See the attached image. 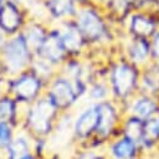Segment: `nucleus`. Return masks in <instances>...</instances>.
I'll return each instance as SVG.
<instances>
[{
	"label": "nucleus",
	"mask_w": 159,
	"mask_h": 159,
	"mask_svg": "<svg viewBox=\"0 0 159 159\" xmlns=\"http://www.w3.org/2000/svg\"><path fill=\"white\" fill-rule=\"evenodd\" d=\"M2 58L10 72H20L30 61V46L26 37L24 35H16L9 40L4 45Z\"/></svg>",
	"instance_id": "f257e3e1"
},
{
	"label": "nucleus",
	"mask_w": 159,
	"mask_h": 159,
	"mask_svg": "<svg viewBox=\"0 0 159 159\" xmlns=\"http://www.w3.org/2000/svg\"><path fill=\"white\" fill-rule=\"evenodd\" d=\"M56 109L57 107L48 97L36 101L27 113V123L30 128L37 134H47L51 129Z\"/></svg>",
	"instance_id": "f03ea898"
},
{
	"label": "nucleus",
	"mask_w": 159,
	"mask_h": 159,
	"mask_svg": "<svg viewBox=\"0 0 159 159\" xmlns=\"http://www.w3.org/2000/svg\"><path fill=\"white\" fill-rule=\"evenodd\" d=\"M76 24L87 41H98L107 34L102 16L93 7L80 9L76 14Z\"/></svg>",
	"instance_id": "7ed1b4c3"
},
{
	"label": "nucleus",
	"mask_w": 159,
	"mask_h": 159,
	"mask_svg": "<svg viewBox=\"0 0 159 159\" xmlns=\"http://www.w3.org/2000/svg\"><path fill=\"white\" fill-rule=\"evenodd\" d=\"M159 29L158 12L147 10H134L128 15V30L132 36L150 39Z\"/></svg>",
	"instance_id": "20e7f679"
},
{
	"label": "nucleus",
	"mask_w": 159,
	"mask_h": 159,
	"mask_svg": "<svg viewBox=\"0 0 159 159\" xmlns=\"http://www.w3.org/2000/svg\"><path fill=\"white\" fill-rule=\"evenodd\" d=\"M130 62L116 65L111 73V84L114 93L119 97H127L138 82V71Z\"/></svg>",
	"instance_id": "39448f33"
},
{
	"label": "nucleus",
	"mask_w": 159,
	"mask_h": 159,
	"mask_svg": "<svg viewBox=\"0 0 159 159\" xmlns=\"http://www.w3.org/2000/svg\"><path fill=\"white\" fill-rule=\"evenodd\" d=\"M47 97L57 108H67L76 101L78 93L75 88V84L67 78H57L51 84Z\"/></svg>",
	"instance_id": "423d86ee"
},
{
	"label": "nucleus",
	"mask_w": 159,
	"mask_h": 159,
	"mask_svg": "<svg viewBox=\"0 0 159 159\" xmlns=\"http://www.w3.org/2000/svg\"><path fill=\"white\" fill-rule=\"evenodd\" d=\"M41 81L34 73H24L12 83V91L21 101L30 102L40 92Z\"/></svg>",
	"instance_id": "0eeeda50"
},
{
	"label": "nucleus",
	"mask_w": 159,
	"mask_h": 159,
	"mask_svg": "<svg viewBox=\"0 0 159 159\" xmlns=\"http://www.w3.org/2000/svg\"><path fill=\"white\" fill-rule=\"evenodd\" d=\"M37 52H40L41 57L50 63L60 62L66 52L61 40V34L57 31L48 34V36H46L42 45L37 48Z\"/></svg>",
	"instance_id": "6e6552de"
},
{
	"label": "nucleus",
	"mask_w": 159,
	"mask_h": 159,
	"mask_svg": "<svg viewBox=\"0 0 159 159\" xmlns=\"http://www.w3.org/2000/svg\"><path fill=\"white\" fill-rule=\"evenodd\" d=\"M127 53L129 62L140 66L145 65L149 62L152 57V47H150V39H144V37H135L130 40L127 47Z\"/></svg>",
	"instance_id": "1a4fd4ad"
},
{
	"label": "nucleus",
	"mask_w": 159,
	"mask_h": 159,
	"mask_svg": "<svg viewBox=\"0 0 159 159\" xmlns=\"http://www.w3.org/2000/svg\"><path fill=\"white\" fill-rule=\"evenodd\" d=\"M21 24V14L11 2L6 1L0 7V29L7 34L15 32Z\"/></svg>",
	"instance_id": "9d476101"
},
{
	"label": "nucleus",
	"mask_w": 159,
	"mask_h": 159,
	"mask_svg": "<svg viewBox=\"0 0 159 159\" xmlns=\"http://www.w3.org/2000/svg\"><path fill=\"white\" fill-rule=\"evenodd\" d=\"M98 123V111L97 106L93 104L86 108L75 123V132L80 137H87L93 130H96Z\"/></svg>",
	"instance_id": "9b49d317"
},
{
	"label": "nucleus",
	"mask_w": 159,
	"mask_h": 159,
	"mask_svg": "<svg viewBox=\"0 0 159 159\" xmlns=\"http://www.w3.org/2000/svg\"><path fill=\"white\" fill-rule=\"evenodd\" d=\"M61 40L66 52H78L81 50L84 37L76 21L65 24V27L61 32Z\"/></svg>",
	"instance_id": "f8f14e48"
},
{
	"label": "nucleus",
	"mask_w": 159,
	"mask_h": 159,
	"mask_svg": "<svg viewBox=\"0 0 159 159\" xmlns=\"http://www.w3.org/2000/svg\"><path fill=\"white\" fill-rule=\"evenodd\" d=\"M96 106L98 111V123L96 132L101 135H107L112 130L116 123V118H117L116 109L108 102H99Z\"/></svg>",
	"instance_id": "ddd939ff"
},
{
	"label": "nucleus",
	"mask_w": 159,
	"mask_h": 159,
	"mask_svg": "<svg viewBox=\"0 0 159 159\" xmlns=\"http://www.w3.org/2000/svg\"><path fill=\"white\" fill-rule=\"evenodd\" d=\"M76 2L77 0H48V10L56 17L76 15Z\"/></svg>",
	"instance_id": "4468645a"
},
{
	"label": "nucleus",
	"mask_w": 159,
	"mask_h": 159,
	"mask_svg": "<svg viewBox=\"0 0 159 159\" xmlns=\"http://www.w3.org/2000/svg\"><path fill=\"white\" fill-rule=\"evenodd\" d=\"M155 111H157V104L149 97H140L133 104V112L135 117L140 119H149Z\"/></svg>",
	"instance_id": "2eb2a0df"
},
{
	"label": "nucleus",
	"mask_w": 159,
	"mask_h": 159,
	"mask_svg": "<svg viewBox=\"0 0 159 159\" xmlns=\"http://www.w3.org/2000/svg\"><path fill=\"white\" fill-rule=\"evenodd\" d=\"M135 152V142L129 138H123L116 142L112 147V154L116 159H129Z\"/></svg>",
	"instance_id": "dca6fc26"
},
{
	"label": "nucleus",
	"mask_w": 159,
	"mask_h": 159,
	"mask_svg": "<svg viewBox=\"0 0 159 159\" xmlns=\"http://www.w3.org/2000/svg\"><path fill=\"white\" fill-rule=\"evenodd\" d=\"M144 133V123L140 118L135 117L127 122L125 124V137L132 139L133 142H142Z\"/></svg>",
	"instance_id": "f3484780"
},
{
	"label": "nucleus",
	"mask_w": 159,
	"mask_h": 159,
	"mask_svg": "<svg viewBox=\"0 0 159 159\" xmlns=\"http://www.w3.org/2000/svg\"><path fill=\"white\" fill-rule=\"evenodd\" d=\"M29 153V143L24 137L12 140L7 147V159H19Z\"/></svg>",
	"instance_id": "a211bd4d"
},
{
	"label": "nucleus",
	"mask_w": 159,
	"mask_h": 159,
	"mask_svg": "<svg viewBox=\"0 0 159 159\" xmlns=\"http://www.w3.org/2000/svg\"><path fill=\"white\" fill-rule=\"evenodd\" d=\"M148 122L144 123V133H143V139L145 144L152 143L159 138V119H147Z\"/></svg>",
	"instance_id": "6ab92c4d"
},
{
	"label": "nucleus",
	"mask_w": 159,
	"mask_h": 159,
	"mask_svg": "<svg viewBox=\"0 0 159 159\" xmlns=\"http://www.w3.org/2000/svg\"><path fill=\"white\" fill-rule=\"evenodd\" d=\"M158 68H159V66L157 63L154 68L150 67L148 70V72H145L144 76L142 77L143 86L149 91H155L159 88V71H158Z\"/></svg>",
	"instance_id": "aec40b11"
},
{
	"label": "nucleus",
	"mask_w": 159,
	"mask_h": 159,
	"mask_svg": "<svg viewBox=\"0 0 159 159\" xmlns=\"http://www.w3.org/2000/svg\"><path fill=\"white\" fill-rule=\"evenodd\" d=\"M15 102L9 98L4 97L0 99V122H10L15 116Z\"/></svg>",
	"instance_id": "412c9836"
},
{
	"label": "nucleus",
	"mask_w": 159,
	"mask_h": 159,
	"mask_svg": "<svg viewBox=\"0 0 159 159\" xmlns=\"http://www.w3.org/2000/svg\"><path fill=\"white\" fill-rule=\"evenodd\" d=\"M45 39H46V36H45V34L42 32V30L39 29L37 26H35V27H31V29H30L29 36L26 37V41H27L29 46H30V45H35V47L39 48V47L42 45V42L45 41Z\"/></svg>",
	"instance_id": "4be33fe9"
},
{
	"label": "nucleus",
	"mask_w": 159,
	"mask_h": 159,
	"mask_svg": "<svg viewBox=\"0 0 159 159\" xmlns=\"http://www.w3.org/2000/svg\"><path fill=\"white\" fill-rule=\"evenodd\" d=\"M12 142V130L7 122H0V147H9Z\"/></svg>",
	"instance_id": "5701e85b"
},
{
	"label": "nucleus",
	"mask_w": 159,
	"mask_h": 159,
	"mask_svg": "<svg viewBox=\"0 0 159 159\" xmlns=\"http://www.w3.org/2000/svg\"><path fill=\"white\" fill-rule=\"evenodd\" d=\"M150 47H152V57L159 63V29L157 32L150 37Z\"/></svg>",
	"instance_id": "b1692460"
},
{
	"label": "nucleus",
	"mask_w": 159,
	"mask_h": 159,
	"mask_svg": "<svg viewBox=\"0 0 159 159\" xmlns=\"http://www.w3.org/2000/svg\"><path fill=\"white\" fill-rule=\"evenodd\" d=\"M106 94H107V88L103 84H99L98 83V84L93 86L92 89H91V97L93 99L101 101V99H103L106 97Z\"/></svg>",
	"instance_id": "393cba45"
},
{
	"label": "nucleus",
	"mask_w": 159,
	"mask_h": 159,
	"mask_svg": "<svg viewBox=\"0 0 159 159\" xmlns=\"http://www.w3.org/2000/svg\"><path fill=\"white\" fill-rule=\"evenodd\" d=\"M78 159H101V158H98L97 155H94V154H92V153H86V154L81 155Z\"/></svg>",
	"instance_id": "a878e982"
},
{
	"label": "nucleus",
	"mask_w": 159,
	"mask_h": 159,
	"mask_svg": "<svg viewBox=\"0 0 159 159\" xmlns=\"http://www.w3.org/2000/svg\"><path fill=\"white\" fill-rule=\"evenodd\" d=\"M19 159H35V158H34V155H31L30 153H27V154H25V155L20 157Z\"/></svg>",
	"instance_id": "bb28decb"
},
{
	"label": "nucleus",
	"mask_w": 159,
	"mask_h": 159,
	"mask_svg": "<svg viewBox=\"0 0 159 159\" xmlns=\"http://www.w3.org/2000/svg\"><path fill=\"white\" fill-rule=\"evenodd\" d=\"M2 43H4V36H2V34L0 32V47H1Z\"/></svg>",
	"instance_id": "cd10ccee"
},
{
	"label": "nucleus",
	"mask_w": 159,
	"mask_h": 159,
	"mask_svg": "<svg viewBox=\"0 0 159 159\" xmlns=\"http://www.w3.org/2000/svg\"><path fill=\"white\" fill-rule=\"evenodd\" d=\"M4 2H2V0H0V7H1V5H2Z\"/></svg>",
	"instance_id": "c85d7f7f"
}]
</instances>
